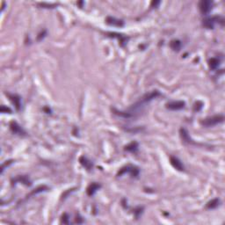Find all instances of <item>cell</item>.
I'll list each match as a JSON object with an SVG mask.
<instances>
[{"instance_id": "cell-1", "label": "cell", "mask_w": 225, "mask_h": 225, "mask_svg": "<svg viewBox=\"0 0 225 225\" xmlns=\"http://www.w3.org/2000/svg\"><path fill=\"white\" fill-rule=\"evenodd\" d=\"M224 121V116L223 115H215L212 117L206 118L201 122V125L204 127H213L219 123H222Z\"/></svg>"}, {"instance_id": "cell-2", "label": "cell", "mask_w": 225, "mask_h": 225, "mask_svg": "<svg viewBox=\"0 0 225 225\" xmlns=\"http://www.w3.org/2000/svg\"><path fill=\"white\" fill-rule=\"evenodd\" d=\"M213 6V2L208 1V0H202L199 4V8L201 12L203 15H207L208 12H210Z\"/></svg>"}, {"instance_id": "cell-3", "label": "cell", "mask_w": 225, "mask_h": 225, "mask_svg": "<svg viewBox=\"0 0 225 225\" xmlns=\"http://www.w3.org/2000/svg\"><path fill=\"white\" fill-rule=\"evenodd\" d=\"M130 173L132 177H136V178L138 175H139V170H138V168L135 166H132V165H127L126 167H123L121 169V171L118 172V176H122L123 174H125V173Z\"/></svg>"}, {"instance_id": "cell-4", "label": "cell", "mask_w": 225, "mask_h": 225, "mask_svg": "<svg viewBox=\"0 0 225 225\" xmlns=\"http://www.w3.org/2000/svg\"><path fill=\"white\" fill-rule=\"evenodd\" d=\"M186 103L184 101H171L166 104V108L169 110H172V111H178V110H181L185 108Z\"/></svg>"}, {"instance_id": "cell-5", "label": "cell", "mask_w": 225, "mask_h": 225, "mask_svg": "<svg viewBox=\"0 0 225 225\" xmlns=\"http://www.w3.org/2000/svg\"><path fill=\"white\" fill-rule=\"evenodd\" d=\"M221 17H211V18H207L203 20V26L206 28L208 29H213L215 24L216 22H219V20H221Z\"/></svg>"}, {"instance_id": "cell-6", "label": "cell", "mask_w": 225, "mask_h": 225, "mask_svg": "<svg viewBox=\"0 0 225 225\" xmlns=\"http://www.w3.org/2000/svg\"><path fill=\"white\" fill-rule=\"evenodd\" d=\"M170 162H171V165L174 167L176 170H178V171H185V166H184V165L182 164V162H181L178 157L171 156V157H170Z\"/></svg>"}, {"instance_id": "cell-7", "label": "cell", "mask_w": 225, "mask_h": 225, "mask_svg": "<svg viewBox=\"0 0 225 225\" xmlns=\"http://www.w3.org/2000/svg\"><path fill=\"white\" fill-rule=\"evenodd\" d=\"M10 128L11 130H12V132L14 133L16 135H20V136H25V135H26V132L24 131V129L20 127V125L16 122H11Z\"/></svg>"}, {"instance_id": "cell-8", "label": "cell", "mask_w": 225, "mask_h": 225, "mask_svg": "<svg viewBox=\"0 0 225 225\" xmlns=\"http://www.w3.org/2000/svg\"><path fill=\"white\" fill-rule=\"evenodd\" d=\"M6 95L9 97L11 101L13 103L16 109L20 110V108H21V98H20V96H18L16 94H10V93H6Z\"/></svg>"}, {"instance_id": "cell-9", "label": "cell", "mask_w": 225, "mask_h": 225, "mask_svg": "<svg viewBox=\"0 0 225 225\" xmlns=\"http://www.w3.org/2000/svg\"><path fill=\"white\" fill-rule=\"evenodd\" d=\"M107 23L110 26H123L124 25V21L122 20H119L116 18H113V17H108L107 18Z\"/></svg>"}, {"instance_id": "cell-10", "label": "cell", "mask_w": 225, "mask_h": 225, "mask_svg": "<svg viewBox=\"0 0 225 225\" xmlns=\"http://www.w3.org/2000/svg\"><path fill=\"white\" fill-rule=\"evenodd\" d=\"M79 162H80V164L83 165L85 169H87L88 171L90 170H92L93 167V164L92 163V161H90L88 158L86 157H84V156H82V157L79 158Z\"/></svg>"}, {"instance_id": "cell-11", "label": "cell", "mask_w": 225, "mask_h": 225, "mask_svg": "<svg viewBox=\"0 0 225 225\" xmlns=\"http://www.w3.org/2000/svg\"><path fill=\"white\" fill-rule=\"evenodd\" d=\"M180 136L182 138V140L186 143H193L191 137L189 136V134L187 132L186 128H180Z\"/></svg>"}, {"instance_id": "cell-12", "label": "cell", "mask_w": 225, "mask_h": 225, "mask_svg": "<svg viewBox=\"0 0 225 225\" xmlns=\"http://www.w3.org/2000/svg\"><path fill=\"white\" fill-rule=\"evenodd\" d=\"M100 188V185L99 184H97V183H92L90 186H88L87 188V194L89 196H93L94 195V194L97 192V190H98Z\"/></svg>"}, {"instance_id": "cell-13", "label": "cell", "mask_w": 225, "mask_h": 225, "mask_svg": "<svg viewBox=\"0 0 225 225\" xmlns=\"http://www.w3.org/2000/svg\"><path fill=\"white\" fill-rule=\"evenodd\" d=\"M221 60L218 57H213V58L209 59L208 61V65L211 69H215L218 68V66L220 65Z\"/></svg>"}, {"instance_id": "cell-14", "label": "cell", "mask_w": 225, "mask_h": 225, "mask_svg": "<svg viewBox=\"0 0 225 225\" xmlns=\"http://www.w3.org/2000/svg\"><path fill=\"white\" fill-rule=\"evenodd\" d=\"M138 147H139V145L136 142H133L125 147V151L131 152V153H136L138 151Z\"/></svg>"}, {"instance_id": "cell-15", "label": "cell", "mask_w": 225, "mask_h": 225, "mask_svg": "<svg viewBox=\"0 0 225 225\" xmlns=\"http://www.w3.org/2000/svg\"><path fill=\"white\" fill-rule=\"evenodd\" d=\"M170 46H171V48L174 51H180L181 49V47H182V43H181L180 41H179V40H173V41H171Z\"/></svg>"}, {"instance_id": "cell-16", "label": "cell", "mask_w": 225, "mask_h": 225, "mask_svg": "<svg viewBox=\"0 0 225 225\" xmlns=\"http://www.w3.org/2000/svg\"><path fill=\"white\" fill-rule=\"evenodd\" d=\"M13 182H21L26 186H31V181L29 180V179L26 176H18L15 180H13Z\"/></svg>"}, {"instance_id": "cell-17", "label": "cell", "mask_w": 225, "mask_h": 225, "mask_svg": "<svg viewBox=\"0 0 225 225\" xmlns=\"http://www.w3.org/2000/svg\"><path fill=\"white\" fill-rule=\"evenodd\" d=\"M219 205H220V200L219 199H214L207 204V208H209V209H213V208H216Z\"/></svg>"}, {"instance_id": "cell-18", "label": "cell", "mask_w": 225, "mask_h": 225, "mask_svg": "<svg viewBox=\"0 0 225 225\" xmlns=\"http://www.w3.org/2000/svg\"><path fill=\"white\" fill-rule=\"evenodd\" d=\"M202 108H203V103L201 102V101H197V102L194 104V110L198 112V111H200Z\"/></svg>"}, {"instance_id": "cell-19", "label": "cell", "mask_w": 225, "mask_h": 225, "mask_svg": "<svg viewBox=\"0 0 225 225\" xmlns=\"http://www.w3.org/2000/svg\"><path fill=\"white\" fill-rule=\"evenodd\" d=\"M69 216L67 213H64L63 216H62V223H64V224H69Z\"/></svg>"}, {"instance_id": "cell-20", "label": "cell", "mask_w": 225, "mask_h": 225, "mask_svg": "<svg viewBox=\"0 0 225 225\" xmlns=\"http://www.w3.org/2000/svg\"><path fill=\"white\" fill-rule=\"evenodd\" d=\"M39 5L41 6H42V8H50V9H52V8H55V6H56V4H46V3H41V4H39Z\"/></svg>"}, {"instance_id": "cell-21", "label": "cell", "mask_w": 225, "mask_h": 225, "mask_svg": "<svg viewBox=\"0 0 225 225\" xmlns=\"http://www.w3.org/2000/svg\"><path fill=\"white\" fill-rule=\"evenodd\" d=\"M1 113H11L12 110H11L9 108H6L5 106H2V107H1Z\"/></svg>"}, {"instance_id": "cell-22", "label": "cell", "mask_w": 225, "mask_h": 225, "mask_svg": "<svg viewBox=\"0 0 225 225\" xmlns=\"http://www.w3.org/2000/svg\"><path fill=\"white\" fill-rule=\"evenodd\" d=\"M159 4H160V2H159V1H156V2H152L151 5L152 6H153V5H155V7H157V5H159Z\"/></svg>"}]
</instances>
